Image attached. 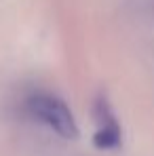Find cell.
Masks as SVG:
<instances>
[{"label":"cell","mask_w":154,"mask_h":156,"mask_svg":"<svg viewBox=\"0 0 154 156\" xmlns=\"http://www.w3.org/2000/svg\"><path fill=\"white\" fill-rule=\"evenodd\" d=\"M30 112L45 122L47 127H51L57 135L66 137V139H74L78 135L76 120L72 116V112L68 110V105L61 99L51 97V95H36L30 99Z\"/></svg>","instance_id":"1"},{"label":"cell","mask_w":154,"mask_h":156,"mask_svg":"<svg viewBox=\"0 0 154 156\" xmlns=\"http://www.w3.org/2000/svg\"><path fill=\"white\" fill-rule=\"evenodd\" d=\"M95 146L102 148V150H110V148H116L120 144V127L118 125H112V127H99L95 133Z\"/></svg>","instance_id":"2"}]
</instances>
